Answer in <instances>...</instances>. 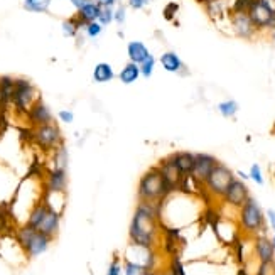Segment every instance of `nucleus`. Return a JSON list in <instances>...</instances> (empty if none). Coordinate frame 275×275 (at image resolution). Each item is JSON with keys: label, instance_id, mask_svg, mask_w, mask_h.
Returning <instances> with one entry per match:
<instances>
[{"label": "nucleus", "instance_id": "nucleus-1", "mask_svg": "<svg viewBox=\"0 0 275 275\" xmlns=\"http://www.w3.org/2000/svg\"><path fill=\"white\" fill-rule=\"evenodd\" d=\"M157 216H159L157 203L139 201L130 223V230H128L132 245L144 248L154 247L157 236Z\"/></svg>", "mask_w": 275, "mask_h": 275}, {"label": "nucleus", "instance_id": "nucleus-2", "mask_svg": "<svg viewBox=\"0 0 275 275\" xmlns=\"http://www.w3.org/2000/svg\"><path fill=\"white\" fill-rule=\"evenodd\" d=\"M169 192L171 189L157 167H152V169H149L147 173L142 176L139 181V187H137L139 201H147V203H159Z\"/></svg>", "mask_w": 275, "mask_h": 275}, {"label": "nucleus", "instance_id": "nucleus-3", "mask_svg": "<svg viewBox=\"0 0 275 275\" xmlns=\"http://www.w3.org/2000/svg\"><path fill=\"white\" fill-rule=\"evenodd\" d=\"M51 240L53 238H49L47 235L41 233V231H37L29 225L20 226L19 231H17V242L22 247L25 255L31 257V259L42 255L49 248Z\"/></svg>", "mask_w": 275, "mask_h": 275}, {"label": "nucleus", "instance_id": "nucleus-4", "mask_svg": "<svg viewBox=\"0 0 275 275\" xmlns=\"http://www.w3.org/2000/svg\"><path fill=\"white\" fill-rule=\"evenodd\" d=\"M39 92L29 80L25 78H15V88L12 94V106L17 113H27L31 106L39 100Z\"/></svg>", "mask_w": 275, "mask_h": 275}, {"label": "nucleus", "instance_id": "nucleus-5", "mask_svg": "<svg viewBox=\"0 0 275 275\" xmlns=\"http://www.w3.org/2000/svg\"><path fill=\"white\" fill-rule=\"evenodd\" d=\"M264 213L260 204L253 197H248L245 204L240 208V225L247 233H259L264 230Z\"/></svg>", "mask_w": 275, "mask_h": 275}, {"label": "nucleus", "instance_id": "nucleus-6", "mask_svg": "<svg viewBox=\"0 0 275 275\" xmlns=\"http://www.w3.org/2000/svg\"><path fill=\"white\" fill-rule=\"evenodd\" d=\"M233 179H235L233 171H231L230 167H226L225 164H221V162H218V164L214 166V169L211 171V174L206 178L204 186L208 187V191L211 192V194L223 196Z\"/></svg>", "mask_w": 275, "mask_h": 275}, {"label": "nucleus", "instance_id": "nucleus-7", "mask_svg": "<svg viewBox=\"0 0 275 275\" xmlns=\"http://www.w3.org/2000/svg\"><path fill=\"white\" fill-rule=\"evenodd\" d=\"M32 139L42 150H54L59 144H63L61 128L58 127V123L56 122L34 127Z\"/></svg>", "mask_w": 275, "mask_h": 275}, {"label": "nucleus", "instance_id": "nucleus-8", "mask_svg": "<svg viewBox=\"0 0 275 275\" xmlns=\"http://www.w3.org/2000/svg\"><path fill=\"white\" fill-rule=\"evenodd\" d=\"M216 164V157L211 156V154H194V167H192L191 176L197 183H204Z\"/></svg>", "mask_w": 275, "mask_h": 275}, {"label": "nucleus", "instance_id": "nucleus-9", "mask_svg": "<svg viewBox=\"0 0 275 275\" xmlns=\"http://www.w3.org/2000/svg\"><path fill=\"white\" fill-rule=\"evenodd\" d=\"M223 197H225V201L228 204L235 206V208H242V206L245 204V201L250 197V192H248L247 184L235 178L228 186V189L225 191Z\"/></svg>", "mask_w": 275, "mask_h": 275}, {"label": "nucleus", "instance_id": "nucleus-10", "mask_svg": "<svg viewBox=\"0 0 275 275\" xmlns=\"http://www.w3.org/2000/svg\"><path fill=\"white\" fill-rule=\"evenodd\" d=\"M27 120L32 127H39V125H44V123H51L54 122V115L51 111L49 106L42 101V98H39L34 105L31 106V110L27 111Z\"/></svg>", "mask_w": 275, "mask_h": 275}, {"label": "nucleus", "instance_id": "nucleus-11", "mask_svg": "<svg viewBox=\"0 0 275 275\" xmlns=\"http://www.w3.org/2000/svg\"><path fill=\"white\" fill-rule=\"evenodd\" d=\"M157 169L161 171L162 178H164V181L167 183V186H169L171 191H174L176 187H179V184H181L184 176L179 173V169L176 167V164L173 162L171 156L166 157V159H162V161L159 162Z\"/></svg>", "mask_w": 275, "mask_h": 275}, {"label": "nucleus", "instance_id": "nucleus-12", "mask_svg": "<svg viewBox=\"0 0 275 275\" xmlns=\"http://www.w3.org/2000/svg\"><path fill=\"white\" fill-rule=\"evenodd\" d=\"M231 25H233V31L236 32V36L240 37H252L255 34V25L250 20L247 12H233V17H231Z\"/></svg>", "mask_w": 275, "mask_h": 275}, {"label": "nucleus", "instance_id": "nucleus-13", "mask_svg": "<svg viewBox=\"0 0 275 275\" xmlns=\"http://www.w3.org/2000/svg\"><path fill=\"white\" fill-rule=\"evenodd\" d=\"M47 192H66L68 187V173L66 169H61V167H53L49 171V176H47V183H46Z\"/></svg>", "mask_w": 275, "mask_h": 275}, {"label": "nucleus", "instance_id": "nucleus-14", "mask_svg": "<svg viewBox=\"0 0 275 275\" xmlns=\"http://www.w3.org/2000/svg\"><path fill=\"white\" fill-rule=\"evenodd\" d=\"M59 221H61V213H58V211H54V209L49 208L46 211L44 218L41 220V223L37 225L36 230L47 235L49 238H54L59 231Z\"/></svg>", "mask_w": 275, "mask_h": 275}, {"label": "nucleus", "instance_id": "nucleus-15", "mask_svg": "<svg viewBox=\"0 0 275 275\" xmlns=\"http://www.w3.org/2000/svg\"><path fill=\"white\" fill-rule=\"evenodd\" d=\"M100 10H101V7L98 5V3L94 2V0H92V2L87 3V5H83L81 8H78V10H76L75 19H76V22H78L80 27H85L87 24L94 22V20H98Z\"/></svg>", "mask_w": 275, "mask_h": 275}, {"label": "nucleus", "instance_id": "nucleus-16", "mask_svg": "<svg viewBox=\"0 0 275 275\" xmlns=\"http://www.w3.org/2000/svg\"><path fill=\"white\" fill-rule=\"evenodd\" d=\"M255 255L260 262L275 260V250L272 240L267 238L265 235H259L255 238Z\"/></svg>", "mask_w": 275, "mask_h": 275}, {"label": "nucleus", "instance_id": "nucleus-17", "mask_svg": "<svg viewBox=\"0 0 275 275\" xmlns=\"http://www.w3.org/2000/svg\"><path fill=\"white\" fill-rule=\"evenodd\" d=\"M15 88V78L12 76H0V111L7 110L12 105V94Z\"/></svg>", "mask_w": 275, "mask_h": 275}, {"label": "nucleus", "instance_id": "nucleus-18", "mask_svg": "<svg viewBox=\"0 0 275 275\" xmlns=\"http://www.w3.org/2000/svg\"><path fill=\"white\" fill-rule=\"evenodd\" d=\"M176 167L179 169V173L183 176H191L192 167H194V154L192 152H176L171 156Z\"/></svg>", "mask_w": 275, "mask_h": 275}, {"label": "nucleus", "instance_id": "nucleus-19", "mask_svg": "<svg viewBox=\"0 0 275 275\" xmlns=\"http://www.w3.org/2000/svg\"><path fill=\"white\" fill-rule=\"evenodd\" d=\"M127 54H128V59H130L132 63L140 64L150 54V51L142 41H130L127 44Z\"/></svg>", "mask_w": 275, "mask_h": 275}, {"label": "nucleus", "instance_id": "nucleus-20", "mask_svg": "<svg viewBox=\"0 0 275 275\" xmlns=\"http://www.w3.org/2000/svg\"><path fill=\"white\" fill-rule=\"evenodd\" d=\"M159 63H161L162 68H164L166 71H169V73H179L184 68L183 59L179 58L174 51H167V53L162 54L161 59H159Z\"/></svg>", "mask_w": 275, "mask_h": 275}, {"label": "nucleus", "instance_id": "nucleus-21", "mask_svg": "<svg viewBox=\"0 0 275 275\" xmlns=\"http://www.w3.org/2000/svg\"><path fill=\"white\" fill-rule=\"evenodd\" d=\"M140 78V70H139V64L135 63H127L125 66L120 70L118 73V80L122 81L123 85H132L135 83L137 80Z\"/></svg>", "mask_w": 275, "mask_h": 275}, {"label": "nucleus", "instance_id": "nucleus-22", "mask_svg": "<svg viewBox=\"0 0 275 275\" xmlns=\"http://www.w3.org/2000/svg\"><path fill=\"white\" fill-rule=\"evenodd\" d=\"M115 71L108 63H98L93 70V80L96 83H108V81L115 80Z\"/></svg>", "mask_w": 275, "mask_h": 275}, {"label": "nucleus", "instance_id": "nucleus-23", "mask_svg": "<svg viewBox=\"0 0 275 275\" xmlns=\"http://www.w3.org/2000/svg\"><path fill=\"white\" fill-rule=\"evenodd\" d=\"M53 0H24V10L32 14H44L49 10V5Z\"/></svg>", "mask_w": 275, "mask_h": 275}, {"label": "nucleus", "instance_id": "nucleus-24", "mask_svg": "<svg viewBox=\"0 0 275 275\" xmlns=\"http://www.w3.org/2000/svg\"><path fill=\"white\" fill-rule=\"evenodd\" d=\"M68 149L64 147L63 144H59L58 147L54 149V154H53V162H54V167H61V169H66L68 167Z\"/></svg>", "mask_w": 275, "mask_h": 275}, {"label": "nucleus", "instance_id": "nucleus-25", "mask_svg": "<svg viewBox=\"0 0 275 275\" xmlns=\"http://www.w3.org/2000/svg\"><path fill=\"white\" fill-rule=\"evenodd\" d=\"M238 103L235 100H226V101H221L220 105H218V111L223 115L225 118H231L236 115V111H238Z\"/></svg>", "mask_w": 275, "mask_h": 275}, {"label": "nucleus", "instance_id": "nucleus-26", "mask_svg": "<svg viewBox=\"0 0 275 275\" xmlns=\"http://www.w3.org/2000/svg\"><path fill=\"white\" fill-rule=\"evenodd\" d=\"M80 25L78 22H76V19L73 17V19H66V20H63V24H61V31L63 34L66 37H76L78 36V31H80Z\"/></svg>", "mask_w": 275, "mask_h": 275}, {"label": "nucleus", "instance_id": "nucleus-27", "mask_svg": "<svg viewBox=\"0 0 275 275\" xmlns=\"http://www.w3.org/2000/svg\"><path fill=\"white\" fill-rule=\"evenodd\" d=\"M150 269L144 267V265L140 264H135V262L132 260H127L125 265H123V274L125 275H147Z\"/></svg>", "mask_w": 275, "mask_h": 275}, {"label": "nucleus", "instance_id": "nucleus-28", "mask_svg": "<svg viewBox=\"0 0 275 275\" xmlns=\"http://www.w3.org/2000/svg\"><path fill=\"white\" fill-rule=\"evenodd\" d=\"M154 68H156V58H154L152 54H149L147 58L139 64L140 76H144V78H150L152 73H154Z\"/></svg>", "mask_w": 275, "mask_h": 275}, {"label": "nucleus", "instance_id": "nucleus-29", "mask_svg": "<svg viewBox=\"0 0 275 275\" xmlns=\"http://www.w3.org/2000/svg\"><path fill=\"white\" fill-rule=\"evenodd\" d=\"M113 10H115V7H101L100 15H98V22H100L103 27H106V25H110L113 22Z\"/></svg>", "mask_w": 275, "mask_h": 275}, {"label": "nucleus", "instance_id": "nucleus-30", "mask_svg": "<svg viewBox=\"0 0 275 275\" xmlns=\"http://www.w3.org/2000/svg\"><path fill=\"white\" fill-rule=\"evenodd\" d=\"M101 32H103V25L98 20L85 25V34H87V37H90V39H96Z\"/></svg>", "mask_w": 275, "mask_h": 275}, {"label": "nucleus", "instance_id": "nucleus-31", "mask_svg": "<svg viewBox=\"0 0 275 275\" xmlns=\"http://www.w3.org/2000/svg\"><path fill=\"white\" fill-rule=\"evenodd\" d=\"M169 272H171V275H187L186 270H184L183 262L179 260V257H176V255L169 262Z\"/></svg>", "mask_w": 275, "mask_h": 275}, {"label": "nucleus", "instance_id": "nucleus-32", "mask_svg": "<svg viewBox=\"0 0 275 275\" xmlns=\"http://www.w3.org/2000/svg\"><path fill=\"white\" fill-rule=\"evenodd\" d=\"M257 275H275V260L260 262Z\"/></svg>", "mask_w": 275, "mask_h": 275}, {"label": "nucleus", "instance_id": "nucleus-33", "mask_svg": "<svg viewBox=\"0 0 275 275\" xmlns=\"http://www.w3.org/2000/svg\"><path fill=\"white\" fill-rule=\"evenodd\" d=\"M248 178H250L252 181H255L257 184H259V186H262V184H264V176H262V169H260L259 164H252Z\"/></svg>", "mask_w": 275, "mask_h": 275}, {"label": "nucleus", "instance_id": "nucleus-34", "mask_svg": "<svg viewBox=\"0 0 275 275\" xmlns=\"http://www.w3.org/2000/svg\"><path fill=\"white\" fill-rule=\"evenodd\" d=\"M125 19H127V8L123 5H118L113 10V22L122 25V24H125Z\"/></svg>", "mask_w": 275, "mask_h": 275}, {"label": "nucleus", "instance_id": "nucleus-35", "mask_svg": "<svg viewBox=\"0 0 275 275\" xmlns=\"http://www.w3.org/2000/svg\"><path fill=\"white\" fill-rule=\"evenodd\" d=\"M58 120L61 123H73L75 115H73L71 110H61V111H58Z\"/></svg>", "mask_w": 275, "mask_h": 275}, {"label": "nucleus", "instance_id": "nucleus-36", "mask_svg": "<svg viewBox=\"0 0 275 275\" xmlns=\"http://www.w3.org/2000/svg\"><path fill=\"white\" fill-rule=\"evenodd\" d=\"M253 0H236L233 5V12H247L250 8Z\"/></svg>", "mask_w": 275, "mask_h": 275}, {"label": "nucleus", "instance_id": "nucleus-37", "mask_svg": "<svg viewBox=\"0 0 275 275\" xmlns=\"http://www.w3.org/2000/svg\"><path fill=\"white\" fill-rule=\"evenodd\" d=\"M122 272H123V267L120 265L118 259H115V260L110 264L108 272H106V275H122Z\"/></svg>", "mask_w": 275, "mask_h": 275}, {"label": "nucleus", "instance_id": "nucleus-38", "mask_svg": "<svg viewBox=\"0 0 275 275\" xmlns=\"http://www.w3.org/2000/svg\"><path fill=\"white\" fill-rule=\"evenodd\" d=\"M150 0H128V7L134 8V10H140V8H144Z\"/></svg>", "mask_w": 275, "mask_h": 275}, {"label": "nucleus", "instance_id": "nucleus-39", "mask_svg": "<svg viewBox=\"0 0 275 275\" xmlns=\"http://www.w3.org/2000/svg\"><path fill=\"white\" fill-rule=\"evenodd\" d=\"M176 12H178V5H176V3H169V5L166 7V10H164V17L167 20H171Z\"/></svg>", "mask_w": 275, "mask_h": 275}, {"label": "nucleus", "instance_id": "nucleus-40", "mask_svg": "<svg viewBox=\"0 0 275 275\" xmlns=\"http://www.w3.org/2000/svg\"><path fill=\"white\" fill-rule=\"evenodd\" d=\"M100 7H115L117 5V0H94Z\"/></svg>", "mask_w": 275, "mask_h": 275}, {"label": "nucleus", "instance_id": "nucleus-41", "mask_svg": "<svg viewBox=\"0 0 275 275\" xmlns=\"http://www.w3.org/2000/svg\"><path fill=\"white\" fill-rule=\"evenodd\" d=\"M88 2H92V0H70V3L76 8V10H78V8H81L83 5H87Z\"/></svg>", "mask_w": 275, "mask_h": 275}, {"label": "nucleus", "instance_id": "nucleus-42", "mask_svg": "<svg viewBox=\"0 0 275 275\" xmlns=\"http://www.w3.org/2000/svg\"><path fill=\"white\" fill-rule=\"evenodd\" d=\"M267 218H269L270 226H272V230H274V233H275V211H274V209H269V211H267Z\"/></svg>", "mask_w": 275, "mask_h": 275}, {"label": "nucleus", "instance_id": "nucleus-43", "mask_svg": "<svg viewBox=\"0 0 275 275\" xmlns=\"http://www.w3.org/2000/svg\"><path fill=\"white\" fill-rule=\"evenodd\" d=\"M3 228H5V214L2 213V208H0V233Z\"/></svg>", "mask_w": 275, "mask_h": 275}, {"label": "nucleus", "instance_id": "nucleus-44", "mask_svg": "<svg viewBox=\"0 0 275 275\" xmlns=\"http://www.w3.org/2000/svg\"><path fill=\"white\" fill-rule=\"evenodd\" d=\"M238 275H247V272H245V270H240Z\"/></svg>", "mask_w": 275, "mask_h": 275}, {"label": "nucleus", "instance_id": "nucleus-45", "mask_svg": "<svg viewBox=\"0 0 275 275\" xmlns=\"http://www.w3.org/2000/svg\"><path fill=\"white\" fill-rule=\"evenodd\" d=\"M272 245H274V250H275V233H274V238H272Z\"/></svg>", "mask_w": 275, "mask_h": 275}, {"label": "nucleus", "instance_id": "nucleus-46", "mask_svg": "<svg viewBox=\"0 0 275 275\" xmlns=\"http://www.w3.org/2000/svg\"><path fill=\"white\" fill-rule=\"evenodd\" d=\"M272 41H275V29L272 31Z\"/></svg>", "mask_w": 275, "mask_h": 275}, {"label": "nucleus", "instance_id": "nucleus-47", "mask_svg": "<svg viewBox=\"0 0 275 275\" xmlns=\"http://www.w3.org/2000/svg\"><path fill=\"white\" fill-rule=\"evenodd\" d=\"M274 179H275V167H274Z\"/></svg>", "mask_w": 275, "mask_h": 275}, {"label": "nucleus", "instance_id": "nucleus-48", "mask_svg": "<svg viewBox=\"0 0 275 275\" xmlns=\"http://www.w3.org/2000/svg\"><path fill=\"white\" fill-rule=\"evenodd\" d=\"M274 2H275V0H274Z\"/></svg>", "mask_w": 275, "mask_h": 275}]
</instances>
